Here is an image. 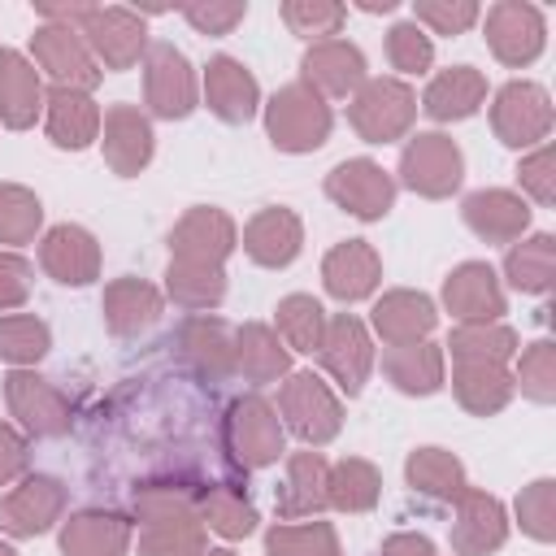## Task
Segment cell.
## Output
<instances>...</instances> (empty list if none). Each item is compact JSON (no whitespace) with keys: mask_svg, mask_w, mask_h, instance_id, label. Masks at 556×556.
Instances as JSON below:
<instances>
[{"mask_svg":"<svg viewBox=\"0 0 556 556\" xmlns=\"http://www.w3.org/2000/svg\"><path fill=\"white\" fill-rule=\"evenodd\" d=\"M330 126H334V113L330 104L304 87V83H287L269 96L265 104V135L278 152H317L326 139H330Z\"/></svg>","mask_w":556,"mask_h":556,"instance_id":"obj_1","label":"cell"},{"mask_svg":"<svg viewBox=\"0 0 556 556\" xmlns=\"http://www.w3.org/2000/svg\"><path fill=\"white\" fill-rule=\"evenodd\" d=\"M348 122L365 143H395L417 122V91L404 78H365L348 96Z\"/></svg>","mask_w":556,"mask_h":556,"instance_id":"obj_2","label":"cell"},{"mask_svg":"<svg viewBox=\"0 0 556 556\" xmlns=\"http://www.w3.org/2000/svg\"><path fill=\"white\" fill-rule=\"evenodd\" d=\"M70 26L83 35V43L91 48L100 70H130L148 52V26H143V13H135V9L83 4Z\"/></svg>","mask_w":556,"mask_h":556,"instance_id":"obj_3","label":"cell"},{"mask_svg":"<svg viewBox=\"0 0 556 556\" xmlns=\"http://www.w3.org/2000/svg\"><path fill=\"white\" fill-rule=\"evenodd\" d=\"M222 443L239 469H265L282 456L287 430L278 408L265 395H239L222 417Z\"/></svg>","mask_w":556,"mask_h":556,"instance_id":"obj_4","label":"cell"},{"mask_svg":"<svg viewBox=\"0 0 556 556\" xmlns=\"http://www.w3.org/2000/svg\"><path fill=\"white\" fill-rule=\"evenodd\" d=\"M282 430H291L304 447H326L343 430V404L317 374H287L278 391Z\"/></svg>","mask_w":556,"mask_h":556,"instance_id":"obj_5","label":"cell"},{"mask_svg":"<svg viewBox=\"0 0 556 556\" xmlns=\"http://www.w3.org/2000/svg\"><path fill=\"white\" fill-rule=\"evenodd\" d=\"M465 178V156L452 135L417 130L400 152V182L426 200H447Z\"/></svg>","mask_w":556,"mask_h":556,"instance_id":"obj_6","label":"cell"},{"mask_svg":"<svg viewBox=\"0 0 556 556\" xmlns=\"http://www.w3.org/2000/svg\"><path fill=\"white\" fill-rule=\"evenodd\" d=\"M143 100L161 122H182L200 104L195 70L169 39H156L143 52Z\"/></svg>","mask_w":556,"mask_h":556,"instance_id":"obj_7","label":"cell"},{"mask_svg":"<svg viewBox=\"0 0 556 556\" xmlns=\"http://www.w3.org/2000/svg\"><path fill=\"white\" fill-rule=\"evenodd\" d=\"M491 130L508 148H539L552 130V96L526 78L504 83L491 100Z\"/></svg>","mask_w":556,"mask_h":556,"instance_id":"obj_8","label":"cell"},{"mask_svg":"<svg viewBox=\"0 0 556 556\" xmlns=\"http://www.w3.org/2000/svg\"><path fill=\"white\" fill-rule=\"evenodd\" d=\"M30 56L35 65L52 78V87H78V91H91L104 70L96 65L91 48L83 43V35L70 26V22H43L35 26L30 35Z\"/></svg>","mask_w":556,"mask_h":556,"instance_id":"obj_9","label":"cell"},{"mask_svg":"<svg viewBox=\"0 0 556 556\" xmlns=\"http://www.w3.org/2000/svg\"><path fill=\"white\" fill-rule=\"evenodd\" d=\"M65 482L52 473H26L13 491L0 495V530L9 539H35L43 530H52L65 513Z\"/></svg>","mask_w":556,"mask_h":556,"instance_id":"obj_10","label":"cell"},{"mask_svg":"<svg viewBox=\"0 0 556 556\" xmlns=\"http://www.w3.org/2000/svg\"><path fill=\"white\" fill-rule=\"evenodd\" d=\"M482 30H486L491 56L504 61V65H513V70L539 61V52L547 43V22L526 0H500V4H491Z\"/></svg>","mask_w":556,"mask_h":556,"instance_id":"obj_11","label":"cell"},{"mask_svg":"<svg viewBox=\"0 0 556 556\" xmlns=\"http://www.w3.org/2000/svg\"><path fill=\"white\" fill-rule=\"evenodd\" d=\"M326 195H330L343 213H352V217H361V222H378V217H387L391 204H395V178H391L378 161L352 156V161H339V165L326 174Z\"/></svg>","mask_w":556,"mask_h":556,"instance_id":"obj_12","label":"cell"},{"mask_svg":"<svg viewBox=\"0 0 556 556\" xmlns=\"http://www.w3.org/2000/svg\"><path fill=\"white\" fill-rule=\"evenodd\" d=\"M321 369L339 382V391L348 395H361V387L369 382V369H374V339H369V326L356 317V313H334L326 317V334H321Z\"/></svg>","mask_w":556,"mask_h":556,"instance_id":"obj_13","label":"cell"},{"mask_svg":"<svg viewBox=\"0 0 556 556\" xmlns=\"http://www.w3.org/2000/svg\"><path fill=\"white\" fill-rule=\"evenodd\" d=\"M4 404L17 426L35 439H61L70 430V400L35 369H13L4 378Z\"/></svg>","mask_w":556,"mask_h":556,"instance_id":"obj_14","label":"cell"},{"mask_svg":"<svg viewBox=\"0 0 556 556\" xmlns=\"http://www.w3.org/2000/svg\"><path fill=\"white\" fill-rule=\"evenodd\" d=\"M239 248V226L226 208L195 204L187 208L169 230V256L174 261H200V265H226V256Z\"/></svg>","mask_w":556,"mask_h":556,"instance_id":"obj_15","label":"cell"},{"mask_svg":"<svg viewBox=\"0 0 556 556\" xmlns=\"http://www.w3.org/2000/svg\"><path fill=\"white\" fill-rule=\"evenodd\" d=\"M174 352L200 382H226L235 374V330L222 317H187L174 334Z\"/></svg>","mask_w":556,"mask_h":556,"instance_id":"obj_16","label":"cell"},{"mask_svg":"<svg viewBox=\"0 0 556 556\" xmlns=\"http://www.w3.org/2000/svg\"><path fill=\"white\" fill-rule=\"evenodd\" d=\"M443 308L460 326H482V321H500L508 300L486 261H465L443 278Z\"/></svg>","mask_w":556,"mask_h":556,"instance_id":"obj_17","label":"cell"},{"mask_svg":"<svg viewBox=\"0 0 556 556\" xmlns=\"http://www.w3.org/2000/svg\"><path fill=\"white\" fill-rule=\"evenodd\" d=\"M365 78H369L365 74V52L348 39L308 43V52L300 61V83L313 87L321 100H348Z\"/></svg>","mask_w":556,"mask_h":556,"instance_id":"obj_18","label":"cell"},{"mask_svg":"<svg viewBox=\"0 0 556 556\" xmlns=\"http://www.w3.org/2000/svg\"><path fill=\"white\" fill-rule=\"evenodd\" d=\"M100 148H104V161L117 178L143 174L148 161H152V148H156L152 122L135 104H113L100 117Z\"/></svg>","mask_w":556,"mask_h":556,"instance_id":"obj_19","label":"cell"},{"mask_svg":"<svg viewBox=\"0 0 556 556\" xmlns=\"http://www.w3.org/2000/svg\"><path fill=\"white\" fill-rule=\"evenodd\" d=\"M452 504H456V517H452V552L456 556H486V552L504 547L508 513L491 491L465 486Z\"/></svg>","mask_w":556,"mask_h":556,"instance_id":"obj_20","label":"cell"},{"mask_svg":"<svg viewBox=\"0 0 556 556\" xmlns=\"http://www.w3.org/2000/svg\"><path fill=\"white\" fill-rule=\"evenodd\" d=\"M39 265L61 287H87L100 278V243L83 226H52L39 239Z\"/></svg>","mask_w":556,"mask_h":556,"instance_id":"obj_21","label":"cell"},{"mask_svg":"<svg viewBox=\"0 0 556 556\" xmlns=\"http://www.w3.org/2000/svg\"><path fill=\"white\" fill-rule=\"evenodd\" d=\"M439 321V308L426 291H408V287H395V291H382L374 300V313H369V326L374 334L387 343V348H404V343H421L430 339Z\"/></svg>","mask_w":556,"mask_h":556,"instance_id":"obj_22","label":"cell"},{"mask_svg":"<svg viewBox=\"0 0 556 556\" xmlns=\"http://www.w3.org/2000/svg\"><path fill=\"white\" fill-rule=\"evenodd\" d=\"M204 104L213 117H222L226 126H243L256 117L261 109V87L252 78V70L235 56H213L204 65Z\"/></svg>","mask_w":556,"mask_h":556,"instance_id":"obj_23","label":"cell"},{"mask_svg":"<svg viewBox=\"0 0 556 556\" xmlns=\"http://www.w3.org/2000/svg\"><path fill=\"white\" fill-rule=\"evenodd\" d=\"M100 104L91 100V91L78 87H48L43 91V126L48 139L65 152H83L100 139Z\"/></svg>","mask_w":556,"mask_h":556,"instance_id":"obj_24","label":"cell"},{"mask_svg":"<svg viewBox=\"0 0 556 556\" xmlns=\"http://www.w3.org/2000/svg\"><path fill=\"white\" fill-rule=\"evenodd\" d=\"M460 217L486 243H517L530 230V204L517 191H504V187H482V191L465 195Z\"/></svg>","mask_w":556,"mask_h":556,"instance_id":"obj_25","label":"cell"},{"mask_svg":"<svg viewBox=\"0 0 556 556\" xmlns=\"http://www.w3.org/2000/svg\"><path fill=\"white\" fill-rule=\"evenodd\" d=\"M321 282H326V291L334 300L356 304V300H365V295L378 291V282H382V256L365 239L334 243L326 252V261H321Z\"/></svg>","mask_w":556,"mask_h":556,"instance_id":"obj_26","label":"cell"},{"mask_svg":"<svg viewBox=\"0 0 556 556\" xmlns=\"http://www.w3.org/2000/svg\"><path fill=\"white\" fill-rule=\"evenodd\" d=\"M304 248V222L274 204V208H261L248 226H243V252L261 265V269H287Z\"/></svg>","mask_w":556,"mask_h":556,"instance_id":"obj_27","label":"cell"},{"mask_svg":"<svg viewBox=\"0 0 556 556\" xmlns=\"http://www.w3.org/2000/svg\"><path fill=\"white\" fill-rule=\"evenodd\" d=\"M161 308H165V295L148 278H113L100 295L104 326L117 339H135V334L152 330L161 321Z\"/></svg>","mask_w":556,"mask_h":556,"instance_id":"obj_28","label":"cell"},{"mask_svg":"<svg viewBox=\"0 0 556 556\" xmlns=\"http://www.w3.org/2000/svg\"><path fill=\"white\" fill-rule=\"evenodd\" d=\"M135 526L109 508H83L61 526V556H126Z\"/></svg>","mask_w":556,"mask_h":556,"instance_id":"obj_29","label":"cell"},{"mask_svg":"<svg viewBox=\"0 0 556 556\" xmlns=\"http://www.w3.org/2000/svg\"><path fill=\"white\" fill-rule=\"evenodd\" d=\"M43 113V78L30 56L17 48H0V122L9 130H30Z\"/></svg>","mask_w":556,"mask_h":556,"instance_id":"obj_30","label":"cell"},{"mask_svg":"<svg viewBox=\"0 0 556 556\" xmlns=\"http://www.w3.org/2000/svg\"><path fill=\"white\" fill-rule=\"evenodd\" d=\"M326 478H330V465L321 452L304 447V452H291L287 456V478L278 486V517L282 521H300V517H317L321 508H330L326 500Z\"/></svg>","mask_w":556,"mask_h":556,"instance_id":"obj_31","label":"cell"},{"mask_svg":"<svg viewBox=\"0 0 556 556\" xmlns=\"http://www.w3.org/2000/svg\"><path fill=\"white\" fill-rule=\"evenodd\" d=\"M452 391H456L465 413L495 417L517 395V382H513L508 365H495V361H452Z\"/></svg>","mask_w":556,"mask_h":556,"instance_id":"obj_32","label":"cell"},{"mask_svg":"<svg viewBox=\"0 0 556 556\" xmlns=\"http://www.w3.org/2000/svg\"><path fill=\"white\" fill-rule=\"evenodd\" d=\"M486 100V78L482 70L473 65H452V70H439L421 96V109L434 117V122H465L482 109Z\"/></svg>","mask_w":556,"mask_h":556,"instance_id":"obj_33","label":"cell"},{"mask_svg":"<svg viewBox=\"0 0 556 556\" xmlns=\"http://www.w3.org/2000/svg\"><path fill=\"white\" fill-rule=\"evenodd\" d=\"M235 374H243L256 387L278 382L291 374V352L265 321H248L235 330Z\"/></svg>","mask_w":556,"mask_h":556,"instance_id":"obj_34","label":"cell"},{"mask_svg":"<svg viewBox=\"0 0 556 556\" xmlns=\"http://www.w3.org/2000/svg\"><path fill=\"white\" fill-rule=\"evenodd\" d=\"M382 374L404 395H434L443 387V348L430 343V339L404 343V348H387L382 352Z\"/></svg>","mask_w":556,"mask_h":556,"instance_id":"obj_35","label":"cell"},{"mask_svg":"<svg viewBox=\"0 0 556 556\" xmlns=\"http://www.w3.org/2000/svg\"><path fill=\"white\" fill-rule=\"evenodd\" d=\"M552 274H556V239L543 235V230L517 239L508 248V256H504V278L521 295H547L552 291Z\"/></svg>","mask_w":556,"mask_h":556,"instance_id":"obj_36","label":"cell"},{"mask_svg":"<svg viewBox=\"0 0 556 556\" xmlns=\"http://www.w3.org/2000/svg\"><path fill=\"white\" fill-rule=\"evenodd\" d=\"M165 295L187 313H208L226 300V269L200 261H174L165 269Z\"/></svg>","mask_w":556,"mask_h":556,"instance_id":"obj_37","label":"cell"},{"mask_svg":"<svg viewBox=\"0 0 556 556\" xmlns=\"http://www.w3.org/2000/svg\"><path fill=\"white\" fill-rule=\"evenodd\" d=\"M404 478L417 495L426 500H439V504H452L469 478H465V465L447 452V447H417L408 460H404Z\"/></svg>","mask_w":556,"mask_h":556,"instance_id":"obj_38","label":"cell"},{"mask_svg":"<svg viewBox=\"0 0 556 556\" xmlns=\"http://www.w3.org/2000/svg\"><path fill=\"white\" fill-rule=\"evenodd\" d=\"M378 495H382V473L365 456H343V460L330 465V478H326L330 508H339V513H369L378 504Z\"/></svg>","mask_w":556,"mask_h":556,"instance_id":"obj_39","label":"cell"},{"mask_svg":"<svg viewBox=\"0 0 556 556\" xmlns=\"http://www.w3.org/2000/svg\"><path fill=\"white\" fill-rule=\"evenodd\" d=\"M204 547L200 513H169L139 526V556H200Z\"/></svg>","mask_w":556,"mask_h":556,"instance_id":"obj_40","label":"cell"},{"mask_svg":"<svg viewBox=\"0 0 556 556\" xmlns=\"http://www.w3.org/2000/svg\"><path fill=\"white\" fill-rule=\"evenodd\" d=\"M274 321H278L274 334L282 339L287 352H317V348H321V334H326V308H321L313 295L295 291V295L278 300Z\"/></svg>","mask_w":556,"mask_h":556,"instance_id":"obj_41","label":"cell"},{"mask_svg":"<svg viewBox=\"0 0 556 556\" xmlns=\"http://www.w3.org/2000/svg\"><path fill=\"white\" fill-rule=\"evenodd\" d=\"M195 513H200L204 530H213V534H222V539H248V534L256 530V508H252L248 495L235 491V486H204Z\"/></svg>","mask_w":556,"mask_h":556,"instance_id":"obj_42","label":"cell"},{"mask_svg":"<svg viewBox=\"0 0 556 556\" xmlns=\"http://www.w3.org/2000/svg\"><path fill=\"white\" fill-rule=\"evenodd\" d=\"M517 330L504 321H482V326H456L443 348H452V361H495L508 365L517 356Z\"/></svg>","mask_w":556,"mask_h":556,"instance_id":"obj_43","label":"cell"},{"mask_svg":"<svg viewBox=\"0 0 556 556\" xmlns=\"http://www.w3.org/2000/svg\"><path fill=\"white\" fill-rule=\"evenodd\" d=\"M269 556H343L330 521H282L265 534Z\"/></svg>","mask_w":556,"mask_h":556,"instance_id":"obj_44","label":"cell"},{"mask_svg":"<svg viewBox=\"0 0 556 556\" xmlns=\"http://www.w3.org/2000/svg\"><path fill=\"white\" fill-rule=\"evenodd\" d=\"M48 348H52V330L35 313H9V317H0V361L26 369V365L43 361Z\"/></svg>","mask_w":556,"mask_h":556,"instance_id":"obj_45","label":"cell"},{"mask_svg":"<svg viewBox=\"0 0 556 556\" xmlns=\"http://www.w3.org/2000/svg\"><path fill=\"white\" fill-rule=\"evenodd\" d=\"M43 226V204L22 182H0V243H30Z\"/></svg>","mask_w":556,"mask_h":556,"instance_id":"obj_46","label":"cell"},{"mask_svg":"<svg viewBox=\"0 0 556 556\" xmlns=\"http://www.w3.org/2000/svg\"><path fill=\"white\" fill-rule=\"evenodd\" d=\"M278 13H282V22H287L291 35L313 39V43L334 39L343 30V22H348V9L334 4V0H287Z\"/></svg>","mask_w":556,"mask_h":556,"instance_id":"obj_47","label":"cell"},{"mask_svg":"<svg viewBox=\"0 0 556 556\" xmlns=\"http://www.w3.org/2000/svg\"><path fill=\"white\" fill-rule=\"evenodd\" d=\"M200 491L204 486H191V482H139L130 491V513L139 521L169 517V513H195L200 508Z\"/></svg>","mask_w":556,"mask_h":556,"instance_id":"obj_48","label":"cell"},{"mask_svg":"<svg viewBox=\"0 0 556 556\" xmlns=\"http://www.w3.org/2000/svg\"><path fill=\"white\" fill-rule=\"evenodd\" d=\"M513 382L521 387L526 400H534V404H552V400H556V348H552L547 339H534V343L517 356Z\"/></svg>","mask_w":556,"mask_h":556,"instance_id":"obj_49","label":"cell"},{"mask_svg":"<svg viewBox=\"0 0 556 556\" xmlns=\"http://www.w3.org/2000/svg\"><path fill=\"white\" fill-rule=\"evenodd\" d=\"M517 521L534 543H552L556 539V482L552 478H534L517 495Z\"/></svg>","mask_w":556,"mask_h":556,"instance_id":"obj_50","label":"cell"},{"mask_svg":"<svg viewBox=\"0 0 556 556\" xmlns=\"http://www.w3.org/2000/svg\"><path fill=\"white\" fill-rule=\"evenodd\" d=\"M387 61L400 74H426L434 61V43L417 22H395L387 30Z\"/></svg>","mask_w":556,"mask_h":556,"instance_id":"obj_51","label":"cell"},{"mask_svg":"<svg viewBox=\"0 0 556 556\" xmlns=\"http://www.w3.org/2000/svg\"><path fill=\"white\" fill-rule=\"evenodd\" d=\"M478 17H482V9L473 0H417L413 4V22L434 35H465Z\"/></svg>","mask_w":556,"mask_h":556,"instance_id":"obj_52","label":"cell"},{"mask_svg":"<svg viewBox=\"0 0 556 556\" xmlns=\"http://www.w3.org/2000/svg\"><path fill=\"white\" fill-rule=\"evenodd\" d=\"M517 182H521V191H526L530 200H539L543 208L556 200V156H552L547 143H539L530 156H521V165H517Z\"/></svg>","mask_w":556,"mask_h":556,"instance_id":"obj_53","label":"cell"},{"mask_svg":"<svg viewBox=\"0 0 556 556\" xmlns=\"http://www.w3.org/2000/svg\"><path fill=\"white\" fill-rule=\"evenodd\" d=\"M182 17L200 35H230L248 17V4H239V0H200V4H187Z\"/></svg>","mask_w":556,"mask_h":556,"instance_id":"obj_54","label":"cell"},{"mask_svg":"<svg viewBox=\"0 0 556 556\" xmlns=\"http://www.w3.org/2000/svg\"><path fill=\"white\" fill-rule=\"evenodd\" d=\"M35 269L17 252H0V308H22L30 300Z\"/></svg>","mask_w":556,"mask_h":556,"instance_id":"obj_55","label":"cell"},{"mask_svg":"<svg viewBox=\"0 0 556 556\" xmlns=\"http://www.w3.org/2000/svg\"><path fill=\"white\" fill-rule=\"evenodd\" d=\"M30 469V443L22 430H13L9 421H0V486L26 478Z\"/></svg>","mask_w":556,"mask_h":556,"instance_id":"obj_56","label":"cell"},{"mask_svg":"<svg viewBox=\"0 0 556 556\" xmlns=\"http://www.w3.org/2000/svg\"><path fill=\"white\" fill-rule=\"evenodd\" d=\"M378 556H434V543H430L426 534H408V530H400V534L382 539Z\"/></svg>","mask_w":556,"mask_h":556,"instance_id":"obj_57","label":"cell"},{"mask_svg":"<svg viewBox=\"0 0 556 556\" xmlns=\"http://www.w3.org/2000/svg\"><path fill=\"white\" fill-rule=\"evenodd\" d=\"M361 9H365V13H391V9H395V0H365Z\"/></svg>","mask_w":556,"mask_h":556,"instance_id":"obj_58","label":"cell"},{"mask_svg":"<svg viewBox=\"0 0 556 556\" xmlns=\"http://www.w3.org/2000/svg\"><path fill=\"white\" fill-rule=\"evenodd\" d=\"M200 556H235V552H230V547H204Z\"/></svg>","mask_w":556,"mask_h":556,"instance_id":"obj_59","label":"cell"},{"mask_svg":"<svg viewBox=\"0 0 556 556\" xmlns=\"http://www.w3.org/2000/svg\"><path fill=\"white\" fill-rule=\"evenodd\" d=\"M0 556H17V552H13V547H9V543H0Z\"/></svg>","mask_w":556,"mask_h":556,"instance_id":"obj_60","label":"cell"}]
</instances>
